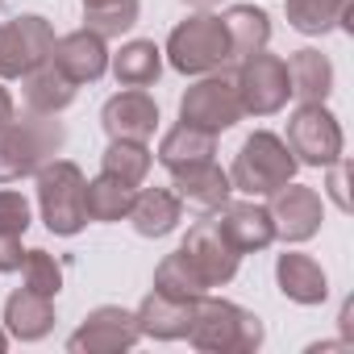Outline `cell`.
I'll use <instances>...</instances> for the list:
<instances>
[{"mask_svg":"<svg viewBox=\"0 0 354 354\" xmlns=\"http://www.w3.org/2000/svg\"><path fill=\"white\" fill-rule=\"evenodd\" d=\"M67 142L63 121L46 117V113H26V117H9L0 125V184H17L26 175H38L50 158H59Z\"/></svg>","mask_w":354,"mask_h":354,"instance_id":"1","label":"cell"},{"mask_svg":"<svg viewBox=\"0 0 354 354\" xmlns=\"http://www.w3.org/2000/svg\"><path fill=\"white\" fill-rule=\"evenodd\" d=\"M263 321L221 296H196L192 304V325H188V342L205 354H254L263 346Z\"/></svg>","mask_w":354,"mask_h":354,"instance_id":"2","label":"cell"},{"mask_svg":"<svg viewBox=\"0 0 354 354\" xmlns=\"http://www.w3.org/2000/svg\"><path fill=\"white\" fill-rule=\"evenodd\" d=\"M296 167L300 162H296V154L288 150V142L279 133L254 129L242 142V150L230 167V184H234V192H242L250 201H263V196H275L283 184L296 180Z\"/></svg>","mask_w":354,"mask_h":354,"instance_id":"3","label":"cell"},{"mask_svg":"<svg viewBox=\"0 0 354 354\" xmlns=\"http://www.w3.org/2000/svg\"><path fill=\"white\" fill-rule=\"evenodd\" d=\"M162 55H167V63L180 75H209V71H221V67L234 63L225 21L213 9H196L192 17H184L180 26L171 30Z\"/></svg>","mask_w":354,"mask_h":354,"instance_id":"4","label":"cell"},{"mask_svg":"<svg viewBox=\"0 0 354 354\" xmlns=\"http://www.w3.org/2000/svg\"><path fill=\"white\" fill-rule=\"evenodd\" d=\"M84 171L71 158H50L38 171V209L50 234L59 238H75L88 225V209H84Z\"/></svg>","mask_w":354,"mask_h":354,"instance_id":"5","label":"cell"},{"mask_svg":"<svg viewBox=\"0 0 354 354\" xmlns=\"http://www.w3.org/2000/svg\"><path fill=\"white\" fill-rule=\"evenodd\" d=\"M242 96H238V84H234V71H209V75H196V84L180 96V121L184 125H196L205 133H225L242 121Z\"/></svg>","mask_w":354,"mask_h":354,"instance_id":"6","label":"cell"},{"mask_svg":"<svg viewBox=\"0 0 354 354\" xmlns=\"http://www.w3.org/2000/svg\"><path fill=\"white\" fill-rule=\"evenodd\" d=\"M234 84H238V96H242V113L246 117H271V113L288 109V100H292L288 63L279 55H267V50H259L250 59H238Z\"/></svg>","mask_w":354,"mask_h":354,"instance_id":"7","label":"cell"},{"mask_svg":"<svg viewBox=\"0 0 354 354\" xmlns=\"http://www.w3.org/2000/svg\"><path fill=\"white\" fill-rule=\"evenodd\" d=\"M283 142L296 154V162H304V167H329L346 150L342 125H337V117L325 104H300L288 117V138Z\"/></svg>","mask_w":354,"mask_h":354,"instance_id":"8","label":"cell"},{"mask_svg":"<svg viewBox=\"0 0 354 354\" xmlns=\"http://www.w3.org/2000/svg\"><path fill=\"white\" fill-rule=\"evenodd\" d=\"M50 46H55V26L38 13L0 21V80H21L50 55Z\"/></svg>","mask_w":354,"mask_h":354,"instance_id":"9","label":"cell"},{"mask_svg":"<svg viewBox=\"0 0 354 354\" xmlns=\"http://www.w3.org/2000/svg\"><path fill=\"white\" fill-rule=\"evenodd\" d=\"M138 337H142V329H138V317H133L129 308H121V304H100V308H92V313L80 321V329L67 337V350H71V354H125V350L138 346Z\"/></svg>","mask_w":354,"mask_h":354,"instance_id":"10","label":"cell"},{"mask_svg":"<svg viewBox=\"0 0 354 354\" xmlns=\"http://www.w3.org/2000/svg\"><path fill=\"white\" fill-rule=\"evenodd\" d=\"M267 213H271L275 238H279V242H288V246H300V242H308V238H317V234H321L325 201H321V192H317V188H308V184H296V180H292V184H283V188L271 196Z\"/></svg>","mask_w":354,"mask_h":354,"instance_id":"11","label":"cell"},{"mask_svg":"<svg viewBox=\"0 0 354 354\" xmlns=\"http://www.w3.org/2000/svg\"><path fill=\"white\" fill-rule=\"evenodd\" d=\"M180 250H184V259L196 267V275L205 279L209 292H213V288H225V283L238 275V263H242L238 246H234V242L221 234V225L209 221V217L188 230V238L180 242Z\"/></svg>","mask_w":354,"mask_h":354,"instance_id":"12","label":"cell"},{"mask_svg":"<svg viewBox=\"0 0 354 354\" xmlns=\"http://www.w3.org/2000/svg\"><path fill=\"white\" fill-rule=\"evenodd\" d=\"M100 125L109 138H121V142H150L154 129H158V104L146 88H125L117 96L104 100L100 109Z\"/></svg>","mask_w":354,"mask_h":354,"instance_id":"13","label":"cell"},{"mask_svg":"<svg viewBox=\"0 0 354 354\" xmlns=\"http://www.w3.org/2000/svg\"><path fill=\"white\" fill-rule=\"evenodd\" d=\"M171 192L201 213H217L230 205L234 184H230V171L217 167V158H205V162H188L180 171H171Z\"/></svg>","mask_w":354,"mask_h":354,"instance_id":"14","label":"cell"},{"mask_svg":"<svg viewBox=\"0 0 354 354\" xmlns=\"http://www.w3.org/2000/svg\"><path fill=\"white\" fill-rule=\"evenodd\" d=\"M50 63L71 80V84H96L109 71V42L92 30H71L63 38H55L50 46Z\"/></svg>","mask_w":354,"mask_h":354,"instance_id":"15","label":"cell"},{"mask_svg":"<svg viewBox=\"0 0 354 354\" xmlns=\"http://www.w3.org/2000/svg\"><path fill=\"white\" fill-rule=\"evenodd\" d=\"M275 283H279V292L292 304H304V308L329 300V275H325V267L313 254H300V250H283L275 259Z\"/></svg>","mask_w":354,"mask_h":354,"instance_id":"16","label":"cell"},{"mask_svg":"<svg viewBox=\"0 0 354 354\" xmlns=\"http://www.w3.org/2000/svg\"><path fill=\"white\" fill-rule=\"evenodd\" d=\"M221 217H217V225H221V234L238 246V254H254V250H267L271 242H275V225H271V213H267V205H259V201H230L225 209H217Z\"/></svg>","mask_w":354,"mask_h":354,"instance_id":"17","label":"cell"},{"mask_svg":"<svg viewBox=\"0 0 354 354\" xmlns=\"http://www.w3.org/2000/svg\"><path fill=\"white\" fill-rule=\"evenodd\" d=\"M192 304L196 300H175V296H162V292L150 288L142 296V304L133 308L142 337H154V342H180V337H188Z\"/></svg>","mask_w":354,"mask_h":354,"instance_id":"18","label":"cell"},{"mask_svg":"<svg viewBox=\"0 0 354 354\" xmlns=\"http://www.w3.org/2000/svg\"><path fill=\"white\" fill-rule=\"evenodd\" d=\"M0 321H5V333L17 337V342H42L55 329V300L42 296V292L17 288V292H9L5 317Z\"/></svg>","mask_w":354,"mask_h":354,"instance_id":"19","label":"cell"},{"mask_svg":"<svg viewBox=\"0 0 354 354\" xmlns=\"http://www.w3.org/2000/svg\"><path fill=\"white\" fill-rule=\"evenodd\" d=\"M75 92H80V84H71V80L50 63V55H46L38 67H30V71L21 75V100H26L30 113L59 117V113L75 100Z\"/></svg>","mask_w":354,"mask_h":354,"instance_id":"20","label":"cell"},{"mask_svg":"<svg viewBox=\"0 0 354 354\" xmlns=\"http://www.w3.org/2000/svg\"><path fill=\"white\" fill-rule=\"evenodd\" d=\"M184 217V201L171 188H138L129 205V221L142 238H167Z\"/></svg>","mask_w":354,"mask_h":354,"instance_id":"21","label":"cell"},{"mask_svg":"<svg viewBox=\"0 0 354 354\" xmlns=\"http://www.w3.org/2000/svg\"><path fill=\"white\" fill-rule=\"evenodd\" d=\"M283 63H288L292 96L300 104H325L329 100V92H333V63L321 50L304 46V50H292V59H283Z\"/></svg>","mask_w":354,"mask_h":354,"instance_id":"22","label":"cell"},{"mask_svg":"<svg viewBox=\"0 0 354 354\" xmlns=\"http://www.w3.org/2000/svg\"><path fill=\"white\" fill-rule=\"evenodd\" d=\"M109 71L121 88H150L162 75V46H154L150 38H133L117 55H109Z\"/></svg>","mask_w":354,"mask_h":354,"instance_id":"23","label":"cell"},{"mask_svg":"<svg viewBox=\"0 0 354 354\" xmlns=\"http://www.w3.org/2000/svg\"><path fill=\"white\" fill-rule=\"evenodd\" d=\"M221 21H225V34H230L234 63L267 50V42H271V17L263 9H254V5H230L221 13Z\"/></svg>","mask_w":354,"mask_h":354,"instance_id":"24","label":"cell"},{"mask_svg":"<svg viewBox=\"0 0 354 354\" xmlns=\"http://www.w3.org/2000/svg\"><path fill=\"white\" fill-rule=\"evenodd\" d=\"M133 192L125 180L100 171L96 180L84 184V209H88V221H100V225H113L121 217H129V205H133Z\"/></svg>","mask_w":354,"mask_h":354,"instance_id":"25","label":"cell"},{"mask_svg":"<svg viewBox=\"0 0 354 354\" xmlns=\"http://www.w3.org/2000/svg\"><path fill=\"white\" fill-rule=\"evenodd\" d=\"M213 154H217V133H205V129L184 125V121L175 125V129H167L162 142H158V162L167 171H180L188 162H205Z\"/></svg>","mask_w":354,"mask_h":354,"instance_id":"26","label":"cell"},{"mask_svg":"<svg viewBox=\"0 0 354 354\" xmlns=\"http://www.w3.org/2000/svg\"><path fill=\"white\" fill-rule=\"evenodd\" d=\"M283 13L296 34L321 38L350 17V0H283Z\"/></svg>","mask_w":354,"mask_h":354,"instance_id":"27","label":"cell"},{"mask_svg":"<svg viewBox=\"0 0 354 354\" xmlns=\"http://www.w3.org/2000/svg\"><path fill=\"white\" fill-rule=\"evenodd\" d=\"M150 162H154V150L146 142H121V138H109V150L100 154V171L125 180L129 188H142L146 175H150Z\"/></svg>","mask_w":354,"mask_h":354,"instance_id":"28","label":"cell"},{"mask_svg":"<svg viewBox=\"0 0 354 354\" xmlns=\"http://www.w3.org/2000/svg\"><path fill=\"white\" fill-rule=\"evenodd\" d=\"M84 5V30L109 38H121L138 26V0H80Z\"/></svg>","mask_w":354,"mask_h":354,"instance_id":"29","label":"cell"},{"mask_svg":"<svg viewBox=\"0 0 354 354\" xmlns=\"http://www.w3.org/2000/svg\"><path fill=\"white\" fill-rule=\"evenodd\" d=\"M154 292L162 296H175V300H196L205 296V279L196 275V267L184 259V250H171L158 267H154Z\"/></svg>","mask_w":354,"mask_h":354,"instance_id":"30","label":"cell"},{"mask_svg":"<svg viewBox=\"0 0 354 354\" xmlns=\"http://www.w3.org/2000/svg\"><path fill=\"white\" fill-rule=\"evenodd\" d=\"M21 283L30 288V292H42V296H59L63 292V267L55 263V254H46V250H26L21 254Z\"/></svg>","mask_w":354,"mask_h":354,"instance_id":"31","label":"cell"},{"mask_svg":"<svg viewBox=\"0 0 354 354\" xmlns=\"http://www.w3.org/2000/svg\"><path fill=\"white\" fill-rule=\"evenodd\" d=\"M30 221H34V213H30V201H26L21 192H13V188H0V230H9V234L26 238Z\"/></svg>","mask_w":354,"mask_h":354,"instance_id":"32","label":"cell"},{"mask_svg":"<svg viewBox=\"0 0 354 354\" xmlns=\"http://www.w3.org/2000/svg\"><path fill=\"white\" fill-rule=\"evenodd\" d=\"M21 238L17 234H9V230H0V275H13L17 267H21Z\"/></svg>","mask_w":354,"mask_h":354,"instance_id":"33","label":"cell"},{"mask_svg":"<svg viewBox=\"0 0 354 354\" xmlns=\"http://www.w3.org/2000/svg\"><path fill=\"white\" fill-rule=\"evenodd\" d=\"M329 196L342 213H350V196H346V162H329Z\"/></svg>","mask_w":354,"mask_h":354,"instance_id":"34","label":"cell"},{"mask_svg":"<svg viewBox=\"0 0 354 354\" xmlns=\"http://www.w3.org/2000/svg\"><path fill=\"white\" fill-rule=\"evenodd\" d=\"M13 113H17V104H13V96H9V88H5V84H0V125H5V121H9Z\"/></svg>","mask_w":354,"mask_h":354,"instance_id":"35","label":"cell"},{"mask_svg":"<svg viewBox=\"0 0 354 354\" xmlns=\"http://www.w3.org/2000/svg\"><path fill=\"white\" fill-rule=\"evenodd\" d=\"M184 5H188V9H217L221 0H184Z\"/></svg>","mask_w":354,"mask_h":354,"instance_id":"36","label":"cell"},{"mask_svg":"<svg viewBox=\"0 0 354 354\" xmlns=\"http://www.w3.org/2000/svg\"><path fill=\"white\" fill-rule=\"evenodd\" d=\"M5 346H9V333H5V329H0V350H5Z\"/></svg>","mask_w":354,"mask_h":354,"instance_id":"37","label":"cell"},{"mask_svg":"<svg viewBox=\"0 0 354 354\" xmlns=\"http://www.w3.org/2000/svg\"><path fill=\"white\" fill-rule=\"evenodd\" d=\"M0 5H5V0H0Z\"/></svg>","mask_w":354,"mask_h":354,"instance_id":"38","label":"cell"}]
</instances>
